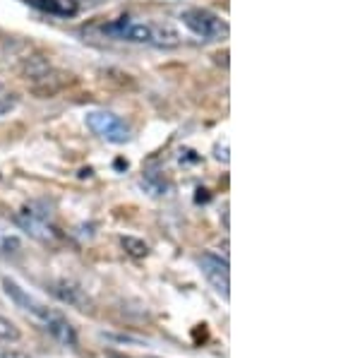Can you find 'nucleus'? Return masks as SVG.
<instances>
[{
	"label": "nucleus",
	"instance_id": "f257e3e1",
	"mask_svg": "<svg viewBox=\"0 0 360 358\" xmlns=\"http://www.w3.org/2000/svg\"><path fill=\"white\" fill-rule=\"evenodd\" d=\"M180 22L195 34V37L205 39V41H221L229 37V25L219 15L205 8H188L180 13Z\"/></svg>",
	"mask_w": 360,
	"mask_h": 358
},
{
	"label": "nucleus",
	"instance_id": "f03ea898",
	"mask_svg": "<svg viewBox=\"0 0 360 358\" xmlns=\"http://www.w3.org/2000/svg\"><path fill=\"white\" fill-rule=\"evenodd\" d=\"M84 123L94 135L111 144H125L132 140V130L120 115L111 111H89L84 115Z\"/></svg>",
	"mask_w": 360,
	"mask_h": 358
},
{
	"label": "nucleus",
	"instance_id": "7ed1b4c3",
	"mask_svg": "<svg viewBox=\"0 0 360 358\" xmlns=\"http://www.w3.org/2000/svg\"><path fill=\"white\" fill-rule=\"evenodd\" d=\"M103 34L118 39L125 44H139V46H154V25L149 22H137L132 17H118L111 25L103 27Z\"/></svg>",
	"mask_w": 360,
	"mask_h": 358
},
{
	"label": "nucleus",
	"instance_id": "20e7f679",
	"mask_svg": "<svg viewBox=\"0 0 360 358\" xmlns=\"http://www.w3.org/2000/svg\"><path fill=\"white\" fill-rule=\"evenodd\" d=\"M200 269L205 274V279L212 284L214 291L229 301L231 298V264L229 260L221 255H214V252H205L200 257Z\"/></svg>",
	"mask_w": 360,
	"mask_h": 358
},
{
	"label": "nucleus",
	"instance_id": "39448f33",
	"mask_svg": "<svg viewBox=\"0 0 360 358\" xmlns=\"http://www.w3.org/2000/svg\"><path fill=\"white\" fill-rule=\"evenodd\" d=\"M17 226L22 231H27L32 238L41 241V243H51V241H56V229L49 224V215H44V212H37L32 207H25V210L20 212V215L15 217Z\"/></svg>",
	"mask_w": 360,
	"mask_h": 358
},
{
	"label": "nucleus",
	"instance_id": "423d86ee",
	"mask_svg": "<svg viewBox=\"0 0 360 358\" xmlns=\"http://www.w3.org/2000/svg\"><path fill=\"white\" fill-rule=\"evenodd\" d=\"M3 288H5V293H8L10 301H13V303L17 305V308L27 310V313H32L34 317H37V320H41L44 325L51 320V317L56 315L53 310L46 308V305H44L41 301H37L34 296H29V293H27L20 284H17L15 279H8V276H5V279H3Z\"/></svg>",
	"mask_w": 360,
	"mask_h": 358
},
{
	"label": "nucleus",
	"instance_id": "0eeeda50",
	"mask_svg": "<svg viewBox=\"0 0 360 358\" xmlns=\"http://www.w3.org/2000/svg\"><path fill=\"white\" fill-rule=\"evenodd\" d=\"M51 293L58 298L60 303L70 305V308L75 310H82V313H86V310H91V298L86 296V291L79 284H75V281H68V279H58L51 284Z\"/></svg>",
	"mask_w": 360,
	"mask_h": 358
},
{
	"label": "nucleus",
	"instance_id": "6e6552de",
	"mask_svg": "<svg viewBox=\"0 0 360 358\" xmlns=\"http://www.w3.org/2000/svg\"><path fill=\"white\" fill-rule=\"evenodd\" d=\"M46 330L51 332V337L56 339V342H60L63 346H77L79 337H77V330H75L72 325L65 320L63 315H53L49 322H46Z\"/></svg>",
	"mask_w": 360,
	"mask_h": 358
},
{
	"label": "nucleus",
	"instance_id": "1a4fd4ad",
	"mask_svg": "<svg viewBox=\"0 0 360 358\" xmlns=\"http://www.w3.org/2000/svg\"><path fill=\"white\" fill-rule=\"evenodd\" d=\"M32 8L41 10V13L58 15V17H75L79 13L77 0H27Z\"/></svg>",
	"mask_w": 360,
	"mask_h": 358
},
{
	"label": "nucleus",
	"instance_id": "9d476101",
	"mask_svg": "<svg viewBox=\"0 0 360 358\" xmlns=\"http://www.w3.org/2000/svg\"><path fill=\"white\" fill-rule=\"evenodd\" d=\"M180 44V34L171 25H154V46L159 49H176Z\"/></svg>",
	"mask_w": 360,
	"mask_h": 358
},
{
	"label": "nucleus",
	"instance_id": "9b49d317",
	"mask_svg": "<svg viewBox=\"0 0 360 358\" xmlns=\"http://www.w3.org/2000/svg\"><path fill=\"white\" fill-rule=\"evenodd\" d=\"M139 186H142V190H147L149 195H154V198H164V195H168V190H171L166 178L156 176V173H147V176H142Z\"/></svg>",
	"mask_w": 360,
	"mask_h": 358
},
{
	"label": "nucleus",
	"instance_id": "f8f14e48",
	"mask_svg": "<svg viewBox=\"0 0 360 358\" xmlns=\"http://www.w3.org/2000/svg\"><path fill=\"white\" fill-rule=\"evenodd\" d=\"M120 245H123V250L130 257H147L149 255V245L144 243L142 238H137V236H123V238H120Z\"/></svg>",
	"mask_w": 360,
	"mask_h": 358
},
{
	"label": "nucleus",
	"instance_id": "ddd939ff",
	"mask_svg": "<svg viewBox=\"0 0 360 358\" xmlns=\"http://www.w3.org/2000/svg\"><path fill=\"white\" fill-rule=\"evenodd\" d=\"M20 339H22L20 327L13 320L0 315V342H20Z\"/></svg>",
	"mask_w": 360,
	"mask_h": 358
},
{
	"label": "nucleus",
	"instance_id": "4468645a",
	"mask_svg": "<svg viewBox=\"0 0 360 358\" xmlns=\"http://www.w3.org/2000/svg\"><path fill=\"white\" fill-rule=\"evenodd\" d=\"M0 248H3L5 252H17L22 248V243H20V238H15V236H13V238H3V241H0Z\"/></svg>",
	"mask_w": 360,
	"mask_h": 358
},
{
	"label": "nucleus",
	"instance_id": "2eb2a0df",
	"mask_svg": "<svg viewBox=\"0 0 360 358\" xmlns=\"http://www.w3.org/2000/svg\"><path fill=\"white\" fill-rule=\"evenodd\" d=\"M214 157L219 161H224V164H229V142L217 144V147H214Z\"/></svg>",
	"mask_w": 360,
	"mask_h": 358
},
{
	"label": "nucleus",
	"instance_id": "dca6fc26",
	"mask_svg": "<svg viewBox=\"0 0 360 358\" xmlns=\"http://www.w3.org/2000/svg\"><path fill=\"white\" fill-rule=\"evenodd\" d=\"M0 358H32V356L25 354V351H3Z\"/></svg>",
	"mask_w": 360,
	"mask_h": 358
},
{
	"label": "nucleus",
	"instance_id": "f3484780",
	"mask_svg": "<svg viewBox=\"0 0 360 358\" xmlns=\"http://www.w3.org/2000/svg\"><path fill=\"white\" fill-rule=\"evenodd\" d=\"M149 358H154V356H149Z\"/></svg>",
	"mask_w": 360,
	"mask_h": 358
}]
</instances>
